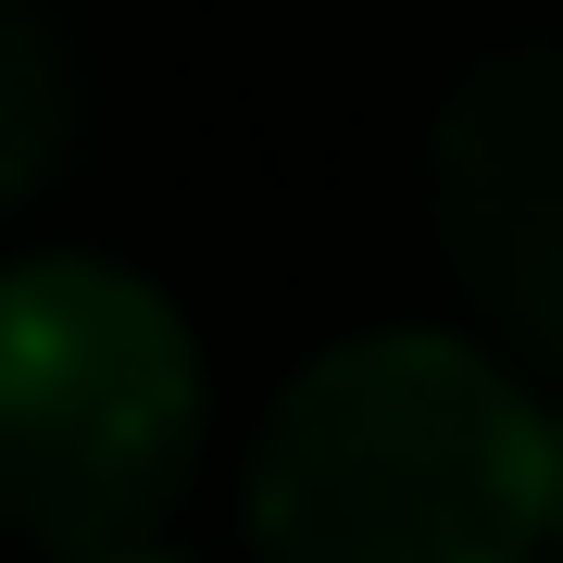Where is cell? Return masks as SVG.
<instances>
[{
  "label": "cell",
  "mask_w": 563,
  "mask_h": 563,
  "mask_svg": "<svg viewBox=\"0 0 563 563\" xmlns=\"http://www.w3.org/2000/svg\"><path fill=\"white\" fill-rule=\"evenodd\" d=\"M551 539H563V413H551Z\"/></svg>",
  "instance_id": "cell-5"
},
{
  "label": "cell",
  "mask_w": 563,
  "mask_h": 563,
  "mask_svg": "<svg viewBox=\"0 0 563 563\" xmlns=\"http://www.w3.org/2000/svg\"><path fill=\"white\" fill-rule=\"evenodd\" d=\"M439 251L526 363L563 376V38L488 51L426 139Z\"/></svg>",
  "instance_id": "cell-3"
},
{
  "label": "cell",
  "mask_w": 563,
  "mask_h": 563,
  "mask_svg": "<svg viewBox=\"0 0 563 563\" xmlns=\"http://www.w3.org/2000/svg\"><path fill=\"white\" fill-rule=\"evenodd\" d=\"M551 539V413L488 351L376 325L288 376L251 451L263 563H526Z\"/></svg>",
  "instance_id": "cell-1"
},
{
  "label": "cell",
  "mask_w": 563,
  "mask_h": 563,
  "mask_svg": "<svg viewBox=\"0 0 563 563\" xmlns=\"http://www.w3.org/2000/svg\"><path fill=\"white\" fill-rule=\"evenodd\" d=\"M201 463V339L151 276L88 251L0 276V526L113 551L176 514Z\"/></svg>",
  "instance_id": "cell-2"
},
{
  "label": "cell",
  "mask_w": 563,
  "mask_h": 563,
  "mask_svg": "<svg viewBox=\"0 0 563 563\" xmlns=\"http://www.w3.org/2000/svg\"><path fill=\"white\" fill-rule=\"evenodd\" d=\"M76 563H163V551H139V539H113V551H76Z\"/></svg>",
  "instance_id": "cell-6"
},
{
  "label": "cell",
  "mask_w": 563,
  "mask_h": 563,
  "mask_svg": "<svg viewBox=\"0 0 563 563\" xmlns=\"http://www.w3.org/2000/svg\"><path fill=\"white\" fill-rule=\"evenodd\" d=\"M63 125H76L63 38L25 13V0H0V201H25V188H38V163L63 151Z\"/></svg>",
  "instance_id": "cell-4"
}]
</instances>
